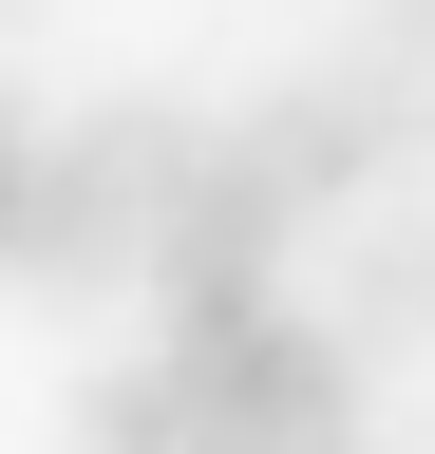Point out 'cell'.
I'll list each match as a JSON object with an SVG mask.
<instances>
[{"mask_svg":"<svg viewBox=\"0 0 435 454\" xmlns=\"http://www.w3.org/2000/svg\"><path fill=\"white\" fill-rule=\"evenodd\" d=\"M246 152L284 170V208H322V190H360L378 152H398V57H360V76H284L246 114Z\"/></svg>","mask_w":435,"mask_h":454,"instance_id":"2","label":"cell"},{"mask_svg":"<svg viewBox=\"0 0 435 454\" xmlns=\"http://www.w3.org/2000/svg\"><path fill=\"white\" fill-rule=\"evenodd\" d=\"M190 170H208V114H171V95L76 114V133L38 152L19 265H38V284H151V247H171V208H190Z\"/></svg>","mask_w":435,"mask_h":454,"instance_id":"1","label":"cell"},{"mask_svg":"<svg viewBox=\"0 0 435 454\" xmlns=\"http://www.w3.org/2000/svg\"><path fill=\"white\" fill-rule=\"evenodd\" d=\"M38 152H58V133L19 114V76H0V265H19V208H38Z\"/></svg>","mask_w":435,"mask_h":454,"instance_id":"4","label":"cell"},{"mask_svg":"<svg viewBox=\"0 0 435 454\" xmlns=\"http://www.w3.org/2000/svg\"><path fill=\"white\" fill-rule=\"evenodd\" d=\"M416 322H435V227H378V247L341 265V340L378 360V340H416Z\"/></svg>","mask_w":435,"mask_h":454,"instance_id":"3","label":"cell"}]
</instances>
